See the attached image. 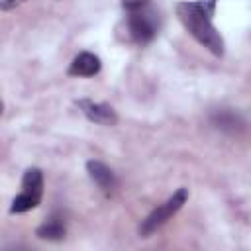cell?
<instances>
[{
  "label": "cell",
  "mask_w": 251,
  "mask_h": 251,
  "mask_svg": "<svg viewBox=\"0 0 251 251\" xmlns=\"http://www.w3.org/2000/svg\"><path fill=\"white\" fill-rule=\"evenodd\" d=\"M216 8V0H198V2H178L176 16L186 27V31L204 45L210 53L222 57L224 55V39L216 25L212 24V14Z\"/></svg>",
  "instance_id": "obj_1"
},
{
  "label": "cell",
  "mask_w": 251,
  "mask_h": 251,
  "mask_svg": "<svg viewBox=\"0 0 251 251\" xmlns=\"http://www.w3.org/2000/svg\"><path fill=\"white\" fill-rule=\"evenodd\" d=\"M210 120L220 131H226V133H231V135L245 129L243 118L237 112H231V110H218L210 116Z\"/></svg>",
  "instance_id": "obj_8"
},
{
  "label": "cell",
  "mask_w": 251,
  "mask_h": 251,
  "mask_svg": "<svg viewBox=\"0 0 251 251\" xmlns=\"http://www.w3.org/2000/svg\"><path fill=\"white\" fill-rule=\"evenodd\" d=\"M24 0H2V10L4 12H8V10H12V8H16L18 4H22Z\"/></svg>",
  "instance_id": "obj_11"
},
{
  "label": "cell",
  "mask_w": 251,
  "mask_h": 251,
  "mask_svg": "<svg viewBox=\"0 0 251 251\" xmlns=\"http://www.w3.org/2000/svg\"><path fill=\"white\" fill-rule=\"evenodd\" d=\"M43 196V173L37 167H31L24 173L22 178V192L14 198L10 212L12 214H24L39 206Z\"/></svg>",
  "instance_id": "obj_2"
},
{
  "label": "cell",
  "mask_w": 251,
  "mask_h": 251,
  "mask_svg": "<svg viewBox=\"0 0 251 251\" xmlns=\"http://www.w3.org/2000/svg\"><path fill=\"white\" fill-rule=\"evenodd\" d=\"M149 0H122V6L127 10V12H135V10H141L147 6Z\"/></svg>",
  "instance_id": "obj_10"
},
{
  "label": "cell",
  "mask_w": 251,
  "mask_h": 251,
  "mask_svg": "<svg viewBox=\"0 0 251 251\" xmlns=\"http://www.w3.org/2000/svg\"><path fill=\"white\" fill-rule=\"evenodd\" d=\"M76 106L78 110L94 124H100V126H114L118 122V116L114 112V108L110 104H104V102H92V100H76Z\"/></svg>",
  "instance_id": "obj_5"
},
{
  "label": "cell",
  "mask_w": 251,
  "mask_h": 251,
  "mask_svg": "<svg viewBox=\"0 0 251 251\" xmlns=\"http://www.w3.org/2000/svg\"><path fill=\"white\" fill-rule=\"evenodd\" d=\"M86 173H88V176L92 178V182L104 192V194H112L114 190H116V186H118V180H116V175H114V171L110 169V167H106L102 161H88L86 163Z\"/></svg>",
  "instance_id": "obj_6"
},
{
  "label": "cell",
  "mask_w": 251,
  "mask_h": 251,
  "mask_svg": "<svg viewBox=\"0 0 251 251\" xmlns=\"http://www.w3.org/2000/svg\"><path fill=\"white\" fill-rule=\"evenodd\" d=\"M100 67H102V63L94 53L82 51L73 59V63L69 67V75H73V76H94V75H98Z\"/></svg>",
  "instance_id": "obj_7"
},
{
  "label": "cell",
  "mask_w": 251,
  "mask_h": 251,
  "mask_svg": "<svg viewBox=\"0 0 251 251\" xmlns=\"http://www.w3.org/2000/svg\"><path fill=\"white\" fill-rule=\"evenodd\" d=\"M186 198H188V188H178L173 196H169L161 206H157V208L141 222V226H139V235H141V237H149L153 231H157L167 220H171V218L182 208V204L186 202Z\"/></svg>",
  "instance_id": "obj_3"
},
{
  "label": "cell",
  "mask_w": 251,
  "mask_h": 251,
  "mask_svg": "<svg viewBox=\"0 0 251 251\" xmlns=\"http://www.w3.org/2000/svg\"><path fill=\"white\" fill-rule=\"evenodd\" d=\"M127 29H129V35L137 43H149L157 35V29H159L155 12L145 10V8L135 10V12H129Z\"/></svg>",
  "instance_id": "obj_4"
},
{
  "label": "cell",
  "mask_w": 251,
  "mask_h": 251,
  "mask_svg": "<svg viewBox=\"0 0 251 251\" xmlns=\"http://www.w3.org/2000/svg\"><path fill=\"white\" fill-rule=\"evenodd\" d=\"M35 233H37V237H41V239H49V241H59V239H63L65 233H67L63 216L53 214L47 222H43V224L37 227Z\"/></svg>",
  "instance_id": "obj_9"
}]
</instances>
